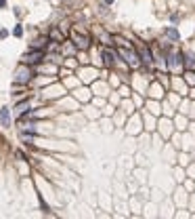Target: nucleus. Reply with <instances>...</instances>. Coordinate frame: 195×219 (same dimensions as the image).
<instances>
[{"mask_svg":"<svg viewBox=\"0 0 195 219\" xmlns=\"http://www.w3.org/2000/svg\"><path fill=\"white\" fill-rule=\"evenodd\" d=\"M30 80H32V70L27 68V63H23V65L17 68V72H15V82L25 85V82H30Z\"/></svg>","mask_w":195,"mask_h":219,"instance_id":"1","label":"nucleus"},{"mask_svg":"<svg viewBox=\"0 0 195 219\" xmlns=\"http://www.w3.org/2000/svg\"><path fill=\"white\" fill-rule=\"evenodd\" d=\"M44 59V53H42V49H34L32 53H25V57H23V63H40V61Z\"/></svg>","mask_w":195,"mask_h":219,"instance_id":"2","label":"nucleus"},{"mask_svg":"<svg viewBox=\"0 0 195 219\" xmlns=\"http://www.w3.org/2000/svg\"><path fill=\"white\" fill-rule=\"evenodd\" d=\"M120 55L122 57H126V61L132 65V68H137L138 65V55L134 53V51H126V49H120Z\"/></svg>","mask_w":195,"mask_h":219,"instance_id":"3","label":"nucleus"},{"mask_svg":"<svg viewBox=\"0 0 195 219\" xmlns=\"http://www.w3.org/2000/svg\"><path fill=\"white\" fill-rule=\"evenodd\" d=\"M71 36H74V40H76V47H78V49H88V44H90V38L88 36L78 34V32H74Z\"/></svg>","mask_w":195,"mask_h":219,"instance_id":"4","label":"nucleus"},{"mask_svg":"<svg viewBox=\"0 0 195 219\" xmlns=\"http://www.w3.org/2000/svg\"><path fill=\"white\" fill-rule=\"evenodd\" d=\"M0 122H2V126H11V109L9 108L0 109Z\"/></svg>","mask_w":195,"mask_h":219,"instance_id":"5","label":"nucleus"},{"mask_svg":"<svg viewBox=\"0 0 195 219\" xmlns=\"http://www.w3.org/2000/svg\"><path fill=\"white\" fill-rule=\"evenodd\" d=\"M103 61H105V65H113L115 53H113V51H109V49H105L103 51Z\"/></svg>","mask_w":195,"mask_h":219,"instance_id":"6","label":"nucleus"},{"mask_svg":"<svg viewBox=\"0 0 195 219\" xmlns=\"http://www.w3.org/2000/svg\"><path fill=\"white\" fill-rule=\"evenodd\" d=\"M181 63H183V61H181V53H178V55L172 53V55H170V68L176 70V68H181Z\"/></svg>","mask_w":195,"mask_h":219,"instance_id":"7","label":"nucleus"},{"mask_svg":"<svg viewBox=\"0 0 195 219\" xmlns=\"http://www.w3.org/2000/svg\"><path fill=\"white\" fill-rule=\"evenodd\" d=\"M30 109V101H23V103H19L17 108H15V112H17V116L21 118V116H25V112Z\"/></svg>","mask_w":195,"mask_h":219,"instance_id":"8","label":"nucleus"},{"mask_svg":"<svg viewBox=\"0 0 195 219\" xmlns=\"http://www.w3.org/2000/svg\"><path fill=\"white\" fill-rule=\"evenodd\" d=\"M164 34H166V36L170 38V40H174V42H178V32H176L174 27H166V30H164Z\"/></svg>","mask_w":195,"mask_h":219,"instance_id":"9","label":"nucleus"},{"mask_svg":"<svg viewBox=\"0 0 195 219\" xmlns=\"http://www.w3.org/2000/svg\"><path fill=\"white\" fill-rule=\"evenodd\" d=\"M46 42H48V38H46V36H44V38H38L34 44H32V49H44Z\"/></svg>","mask_w":195,"mask_h":219,"instance_id":"10","label":"nucleus"},{"mask_svg":"<svg viewBox=\"0 0 195 219\" xmlns=\"http://www.w3.org/2000/svg\"><path fill=\"white\" fill-rule=\"evenodd\" d=\"M141 59L145 61V63H151V53H149V49H145L143 53H141Z\"/></svg>","mask_w":195,"mask_h":219,"instance_id":"11","label":"nucleus"},{"mask_svg":"<svg viewBox=\"0 0 195 219\" xmlns=\"http://www.w3.org/2000/svg\"><path fill=\"white\" fill-rule=\"evenodd\" d=\"M187 63H189V68H195V55L193 53H187Z\"/></svg>","mask_w":195,"mask_h":219,"instance_id":"12","label":"nucleus"},{"mask_svg":"<svg viewBox=\"0 0 195 219\" xmlns=\"http://www.w3.org/2000/svg\"><path fill=\"white\" fill-rule=\"evenodd\" d=\"M13 34H15L17 38H21V36H23V27H21V25H17V27L13 30Z\"/></svg>","mask_w":195,"mask_h":219,"instance_id":"13","label":"nucleus"},{"mask_svg":"<svg viewBox=\"0 0 195 219\" xmlns=\"http://www.w3.org/2000/svg\"><path fill=\"white\" fill-rule=\"evenodd\" d=\"M50 38H57V40H63V36L59 34V30H53V32H50Z\"/></svg>","mask_w":195,"mask_h":219,"instance_id":"14","label":"nucleus"},{"mask_svg":"<svg viewBox=\"0 0 195 219\" xmlns=\"http://www.w3.org/2000/svg\"><path fill=\"white\" fill-rule=\"evenodd\" d=\"M9 36V32H6V30H0V38H6Z\"/></svg>","mask_w":195,"mask_h":219,"instance_id":"15","label":"nucleus"},{"mask_svg":"<svg viewBox=\"0 0 195 219\" xmlns=\"http://www.w3.org/2000/svg\"><path fill=\"white\" fill-rule=\"evenodd\" d=\"M0 6H6V0H0Z\"/></svg>","mask_w":195,"mask_h":219,"instance_id":"16","label":"nucleus"}]
</instances>
